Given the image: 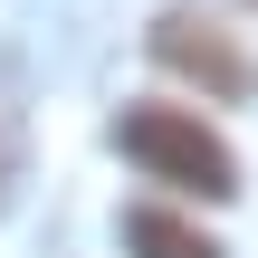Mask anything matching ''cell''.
Returning <instances> with one entry per match:
<instances>
[{"mask_svg":"<svg viewBox=\"0 0 258 258\" xmlns=\"http://www.w3.org/2000/svg\"><path fill=\"white\" fill-rule=\"evenodd\" d=\"M115 144H124L153 182H172V191H201V201H230V191H239L230 144H220L201 115H182V105H134V115L115 124Z\"/></svg>","mask_w":258,"mask_h":258,"instance_id":"obj_1","label":"cell"},{"mask_svg":"<svg viewBox=\"0 0 258 258\" xmlns=\"http://www.w3.org/2000/svg\"><path fill=\"white\" fill-rule=\"evenodd\" d=\"M153 57H163L172 77H201L211 96H249V57H239L211 19H191V10H163V19H153Z\"/></svg>","mask_w":258,"mask_h":258,"instance_id":"obj_2","label":"cell"},{"mask_svg":"<svg viewBox=\"0 0 258 258\" xmlns=\"http://www.w3.org/2000/svg\"><path fill=\"white\" fill-rule=\"evenodd\" d=\"M124 249H134V258H220V239H211V230H191L182 211L144 201V211L124 220Z\"/></svg>","mask_w":258,"mask_h":258,"instance_id":"obj_3","label":"cell"},{"mask_svg":"<svg viewBox=\"0 0 258 258\" xmlns=\"http://www.w3.org/2000/svg\"><path fill=\"white\" fill-rule=\"evenodd\" d=\"M19 172H29V105H19V77L0 67V211L19 201Z\"/></svg>","mask_w":258,"mask_h":258,"instance_id":"obj_4","label":"cell"}]
</instances>
